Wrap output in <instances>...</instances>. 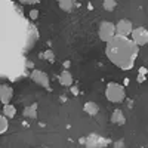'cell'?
<instances>
[{
	"label": "cell",
	"mask_w": 148,
	"mask_h": 148,
	"mask_svg": "<svg viewBox=\"0 0 148 148\" xmlns=\"http://www.w3.org/2000/svg\"><path fill=\"white\" fill-rule=\"evenodd\" d=\"M74 3H76V0H58L59 8L64 12H71L74 8Z\"/></svg>",
	"instance_id": "cell-13"
},
{
	"label": "cell",
	"mask_w": 148,
	"mask_h": 148,
	"mask_svg": "<svg viewBox=\"0 0 148 148\" xmlns=\"http://www.w3.org/2000/svg\"><path fill=\"white\" fill-rule=\"evenodd\" d=\"M30 18H31V19H37V18H39V10L33 9V10L30 12Z\"/></svg>",
	"instance_id": "cell-19"
},
{
	"label": "cell",
	"mask_w": 148,
	"mask_h": 148,
	"mask_svg": "<svg viewBox=\"0 0 148 148\" xmlns=\"http://www.w3.org/2000/svg\"><path fill=\"white\" fill-rule=\"evenodd\" d=\"M105 96L110 102H114V104H119V102H123L126 98V93H125V88L119 83H114L111 82L107 84V89H105Z\"/></svg>",
	"instance_id": "cell-2"
},
{
	"label": "cell",
	"mask_w": 148,
	"mask_h": 148,
	"mask_svg": "<svg viewBox=\"0 0 148 148\" xmlns=\"http://www.w3.org/2000/svg\"><path fill=\"white\" fill-rule=\"evenodd\" d=\"M111 123H114L117 126H121L126 123V117H125L121 110H114V113L111 114Z\"/></svg>",
	"instance_id": "cell-9"
},
{
	"label": "cell",
	"mask_w": 148,
	"mask_h": 148,
	"mask_svg": "<svg viewBox=\"0 0 148 148\" xmlns=\"http://www.w3.org/2000/svg\"><path fill=\"white\" fill-rule=\"evenodd\" d=\"M83 110H84V113H88L89 116H96L98 113H99V107H98V104L96 102H92V101L86 102L84 107H83Z\"/></svg>",
	"instance_id": "cell-12"
},
{
	"label": "cell",
	"mask_w": 148,
	"mask_h": 148,
	"mask_svg": "<svg viewBox=\"0 0 148 148\" xmlns=\"http://www.w3.org/2000/svg\"><path fill=\"white\" fill-rule=\"evenodd\" d=\"M31 79L34 83L37 84H40L42 88L45 89H51V83H49V77H47V74L40 71V70H33L31 71Z\"/></svg>",
	"instance_id": "cell-6"
},
{
	"label": "cell",
	"mask_w": 148,
	"mask_h": 148,
	"mask_svg": "<svg viewBox=\"0 0 148 148\" xmlns=\"http://www.w3.org/2000/svg\"><path fill=\"white\" fill-rule=\"evenodd\" d=\"M132 40L135 45L138 46H144L148 43V30H145L144 27H138L133 28L132 31Z\"/></svg>",
	"instance_id": "cell-4"
},
{
	"label": "cell",
	"mask_w": 148,
	"mask_h": 148,
	"mask_svg": "<svg viewBox=\"0 0 148 148\" xmlns=\"http://www.w3.org/2000/svg\"><path fill=\"white\" fill-rule=\"evenodd\" d=\"M114 148H125V139H117L114 144H113Z\"/></svg>",
	"instance_id": "cell-18"
},
{
	"label": "cell",
	"mask_w": 148,
	"mask_h": 148,
	"mask_svg": "<svg viewBox=\"0 0 148 148\" xmlns=\"http://www.w3.org/2000/svg\"><path fill=\"white\" fill-rule=\"evenodd\" d=\"M71 92H73L74 95H77V93H79V89H77V88H74V86H71Z\"/></svg>",
	"instance_id": "cell-21"
},
{
	"label": "cell",
	"mask_w": 148,
	"mask_h": 148,
	"mask_svg": "<svg viewBox=\"0 0 148 148\" xmlns=\"http://www.w3.org/2000/svg\"><path fill=\"white\" fill-rule=\"evenodd\" d=\"M102 6H104V9H105V10L111 12V10H114V9H116V6H117V2H116V0H104Z\"/></svg>",
	"instance_id": "cell-16"
},
{
	"label": "cell",
	"mask_w": 148,
	"mask_h": 148,
	"mask_svg": "<svg viewBox=\"0 0 148 148\" xmlns=\"http://www.w3.org/2000/svg\"><path fill=\"white\" fill-rule=\"evenodd\" d=\"M138 45L127 37L114 36L113 40H110L105 47V53L108 59L121 70H130L135 64V59L138 56Z\"/></svg>",
	"instance_id": "cell-1"
},
{
	"label": "cell",
	"mask_w": 148,
	"mask_h": 148,
	"mask_svg": "<svg viewBox=\"0 0 148 148\" xmlns=\"http://www.w3.org/2000/svg\"><path fill=\"white\" fill-rule=\"evenodd\" d=\"M116 36V25L110 21H104L99 25V39L105 43H108L110 40H113Z\"/></svg>",
	"instance_id": "cell-3"
},
{
	"label": "cell",
	"mask_w": 148,
	"mask_h": 148,
	"mask_svg": "<svg viewBox=\"0 0 148 148\" xmlns=\"http://www.w3.org/2000/svg\"><path fill=\"white\" fill-rule=\"evenodd\" d=\"M132 31H133V24L129 19H120L116 24V34L117 36L127 37V36H132Z\"/></svg>",
	"instance_id": "cell-5"
},
{
	"label": "cell",
	"mask_w": 148,
	"mask_h": 148,
	"mask_svg": "<svg viewBox=\"0 0 148 148\" xmlns=\"http://www.w3.org/2000/svg\"><path fill=\"white\" fill-rule=\"evenodd\" d=\"M70 65H71L70 61H64V67H65V70H67V68H70Z\"/></svg>",
	"instance_id": "cell-22"
},
{
	"label": "cell",
	"mask_w": 148,
	"mask_h": 148,
	"mask_svg": "<svg viewBox=\"0 0 148 148\" xmlns=\"http://www.w3.org/2000/svg\"><path fill=\"white\" fill-rule=\"evenodd\" d=\"M145 80V74H141V76H138V82H144Z\"/></svg>",
	"instance_id": "cell-23"
},
{
	"label": "cell",
	"mask_w": 148,
	"mask_h": 148,
	"mask_svg": "<svg viewBox=\"0 0 148 148\" xmlns=\"http://www.w3.org/2000/svg\"><path fill=\"white\" fill-rule=\"evenodd\" d=\"M3 114L8 119H14L15 114H16V108L14 105H10V104H6V105H3Z\"/></svg>",
	"instance_id": "cell-14"
},
{
	"label": "cell",
	"mask_w": 148,
	"mask_h": 148,
	"mask_svg": "<svg viewBox=\"0 0 148 148\" xmlns=\"http://www.w3.org/2000/svg\"><path fill=\"white\" fill-rule=\"evenodd\" d=\"M37 102H34L33 105H28L24 108V117H28L31 120H36L37 119Z\"/></svg>",
	"instance_id": "cell-11"
},
{
	"label": "cell",
	"mask_w": 148,
	"mask_h": 148,
	"mask_svg": "<svg viewBox=\"0 0 148 148\" xmlns=\"http://www.w3.org/2000/svg\"><path fill=\"white\" fill-rule=\"evenodd\" d=\"M21 3H25V5H33V3H39L40 0H19Z\"/></svg>",
	"instance_id": "cell-20"
},
{
	"label": "cell",
	"mask_w": 148,
	"mask_h": 148,
	"mask_svg": "<svg viewBox=\"0 0 148 148\" xmlns=\"http://www.w3.org/2000/svg\"><path fill=\"white\" fill-rule=\"evenodd\" d=\"M59 83L62 86H67V88H71L73 86V76L68 70H64L59 74Z\"/></svg>",
	"instance_id": "cell-10"
},
{
	"label": "cell",
	"mask_w": 148,
	"mask_h": 148,
	"mask_svg": "<svg viewBox=\"0 0 148 148\" xmlns=\"http://www.w3.org/2000/svg\"><path fill=\"white\" fill-rule=\"evenodd\" d=\"M107 144H110L108 139L101 138V136L93 135V133L86 138V148H104V147H107Z\"/></svg>",
	"instance_id": "cell-7"
},
{
	"label": "cell",
	"mask_w": 148,
	"mask_h": 148,
	"mask_svg": "<svg viewBox=\"0 0 148 148\" xmlns=\"http://www.w3.org/2000/svg\"><path fill=\"white\" fill-rule=\"evenodd\" d=\"M9 127V119L3 114L2 117H0V133H5Z\"/></svg>",
	"instance_id": "cell-15"
},
{
	"label": "cell",
	"mask_w": 148,
	"mask_h": 148,
	"mask_svg": "<svg viewBox=\"0 0 148 148\" xmlns=\"http://www.w3.org/2000/svg\"><path fill=\"white\" fill-rule=\"evenodd\" d=\"M40 58L42 59H49L51 62H53V53H52V51H46V52L40 53Z\"/></svg>",
	"instance_id": "cell-17"
},
{
	"label": "cell",
	"mask_w": 148,
	"mask_h": 148,
	"mask_svg": "<svg viewBox=\"0 0 148 148\" xmlns=\"http://www.w3.org/2000/svg\"><path fill=\"white\" fill-rule=\"evenodd\" d=\"M12 98H14V89H12L10 86H8V84L0 86V99H2L3 105L9 104Z\"/></svg>",
	"instance_id": "cell-8"
}]
</instances>
